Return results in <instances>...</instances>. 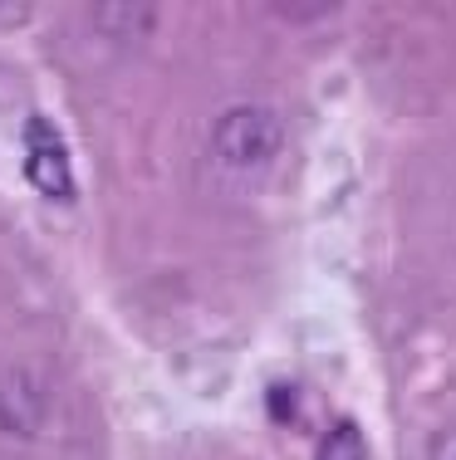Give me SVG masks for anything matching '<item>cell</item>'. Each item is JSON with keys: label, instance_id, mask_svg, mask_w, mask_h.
<instances>
[{"label": "cell", "instance_id": "277c9868", "mask_svg": "<svg viewBox=\"0 0 456 460\" xmlns=\"http://www.w3.org/2000/svg\"><path fill=\"white\" fill-rule=\"evenodd\" d=\"M152 20L157 15H152L148 5H99V10H89V25L113 30V40H143V30Z\"/></svg>", "mask_w": 456, "mask_h": 460}, {"label": "cell", "instance_id": "8992f818", "mask_svg": "<svg viewBox=\"0 0 456 460\" xmlns=\"http://www.w3.org/2000/svg\"><path fill=\"white\" fill-rule=\"evenodd\" d=\"M427 460H456V431H442L437 441H432Z\"/></svg>", "mask_w": 456, "mask_h": 460}, {"label": "cell", "instance_id": "3957f363", "mask_svg": "<svg viewBox=\"0 0 456 460\" xmlns=\"http://www.w3.org/2000/svg\"><path fill=\"white\" fill-rule=\"evenodd\" d=\"M25 177L49 201H74L69 147H64V137L54 133V123H45V118H30L25 123Z\"/></svg>", "mask_w": 456, "mask_h": 460}, {"label": "cell", "instance_id": "7a4b0ae2", "mask_svg": "<svg viewBox=\"0 0 456 460\" xmlns=\"http://www.w3.org/2000/svg\"><path fill=\"white\" fill-rule=\"evenodd\" d=\"M54 411V387L35 363H0V436L10 441H40Z\"/></svg>", "mask_w": 456, "mask_h": 460}, {"label": "cell", "instance_id": "5b68a950", "mask_svg": "<svg viewBox=\"0 0 456 460\" xmlns=\"http://www.w3.org/2000/svg\"><path fill=\"white\" fill-rule=\"evenodd\" d=\"M314 460H368L363 431H358L353 421H339L334 431H324V441H319V451H314Z\"/></svg>", "mask_w": 456, "mask_h": 460}, {"label": "cell", "instance_id": "6da1fadb", "mask_svg": "<svg viewBox=\"0 0 456 460\" xmlns=\"http://www.w3.org/2000/svg\"><path fill=\"white\" fill-rule=\"evenodd\" d=\"M211 162L231 177H255L270 172L285 152V118L270 103H231L211 123Z\"/></svg>", "mask_w": 456, "mask_h": 460}]
</instances>
